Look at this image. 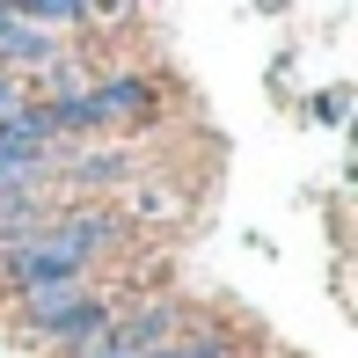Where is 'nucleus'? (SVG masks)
Here are the masks:
<instances>
[{
    "instance_id": "4",
    "label": "nucleus",
    "mask_w": 358,
    "mask_h": 358,
    "mask_svg": "<svg viewBox=\"0 0 358 358\" xmlns=\"http://www.w3.org/2000/svg\"><path fill=\"white\" fill-rule=\"evenodd\" d=\"M88 292H95V278H44V285H22V292H15V322H22V336L37 344V336L52 329V322H66Z\"/></svg>"
},
{
    "instance_id": "7",
    "label": "nucleus",
    "mask_w": 358,
    "mask_h": 358,
    "mask_svg": "<svg viewBox=\"0 0 358 358\" xmlns=\"http://www.w3.org/2000/svg\"><path fill=\"white\" fill-rule=\"evenodd\" d=\"M315 117H322V124H344V117H351V88H322V95H315Z\"/></svg>"
},
{
    "instance_id": "6",
    "label": "nucleus",
    "mask_w": 358,
    "mask_h": 358,
    "mask_svg": "<svg viewBox=\"0 0 358 358\" xmlns=\"http://www.w3.org/2000/svg\"><path fill=\"white\" fill-rule=\"evenodd\" d=\"M59 169H66V154H37V146L0 139V190H52Z\"/></svg>"
},
{
    "instance_id": "5",
    "label": "nucleus",
    "mask_w": 358,
    "mask_h": 358,
    "mask_svg": "<svg viewBox=\"0 0 358 358\" xmlns=\"http://www.w3.org/2000/svg\"><path fill=\"white\" fill-rule=\"evenodd\" d=\"M117 307H124L117 292H110V285H95V292H88V300H80V307H73L66 322H52V329L37 336V351H52V358H73L80 344H95V336H103L110 322H117Z\"/></svg>"
},
{
    "instance_id": "2",
    "label": "nucleus",
    "mask_w": 358,
    "mask_h": 358,
    "mask_svg": "<svg viewBox=\"0 0 358 358\" xmlns=\"http://www.w3.org/2000/svg\"><path fill=\"white\" fill-rule=\"evenodd\" d=\"M161 80L154 73H139V66H124V73H95V80H80V88H59V95H37V110H44V124H52V139L66 146L80 132H132V124L146 117H161Z\"/></svg>"
},
{
    "instance_id": "3",
    "label": "nucleus",
    "mask_w": 358,
    "mask_h": 358,
    "mask_svg": "<svg viewBox=\"0 0 358 358\" xmlns=\"http://www.w3.org/2000/svg\"><path fill=\"white\" fill-rule=\"evenodd\" d=\"M0 73H15L22 88H29V73H52V88H44V95L80 88V73H73V59H66V37H44V29H29L15 8H0Z\"/></svg>"
},
{
    "instance_id": "8",
    "label": "nucleus",
    "mask_w": 358,
    "mask_h": 358,
    "mask_svg": "<svg viewBox=\"0 0 358 358\" xmlns=\"http://www.w3.org/2000/svg\"><path fill=\"white\" fill-rule=\"evenodd\" d=\"M29 95H37V88H22V80H15V73H0V124H8L15 110L29 103Z\"/></svg>"
},
{
    "instance_id": "1",
    "label": "nucleus",
    "mask_w": 358,
    "mask_h": 358,
    "mask_svg": "<svg viewBox=\"0 0 358 358\" xmlns=\"http://www.w3.org/2000/svg\"><path fill=\"white\" fill-rule=\"evenodd\" d=\"M117 241H124L117 213H103V205H52L29 234L0 241V285L22 292V285H44V278H95V264Z\"/></svg>"
}]
</instances>
